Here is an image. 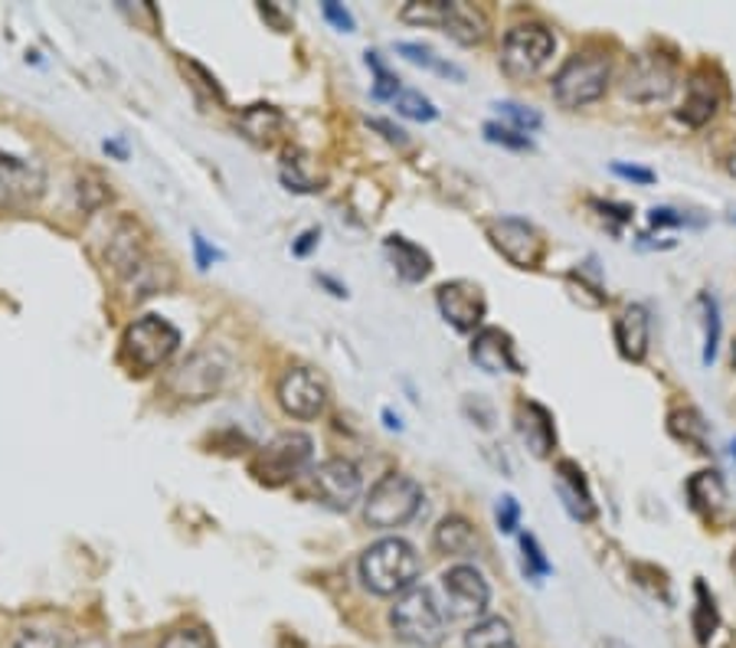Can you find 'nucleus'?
<instances>
[{"label":"nucleus","instance_id":"f257e3e1","mask_svg":"<svg viewBox=\"0 0 736 648\" xmlns=\"http://www.w3.org/2000/svg\"><path fill=\"white\" fill-rule=\"evenodd\" d=\"M419 576V554L403 537H383L361 557V579L376 596H403L416 586Z\"/></svg>","mask_w":736,"mask_h":648},{"label":"nucleus","instance_id":"f03ea898","mask_svg":"<svg viewBox=\"0 0 736 648\" xmlns=\"http://www.w3.org/2000/svg\"><path fill=\"white\" fill-rule=\"evenodd\" d=\"M423 507V488L416 479L403 472H386L373 488L364 504V521L373 531H393L410 524Z\"/></svg>","mask_w":736,"mask_h":648},{"label":"nucleus","instance_id":"7ed1b4c3","mask_svg":"<svg viewBox=\"0 0 736 648\" xmlns=\"http://www.w3.org/2000/svg\"><path fill=\"white\" fill-rule=\"evenodd\" d=\"M390 623H393L396 636L410 646L436 648L445 639V613H442L436 596L426 586L406 589L396 599V606L390 613Z\"/></svg>","mask_w":736,"mask_h":648},{"label":"nucleus","instance_id":"20e7f679","mask_svg":"<svg viewBox=\"0 0 736 648\" xmlns=\"http://www.w3.org/2000/svg\"><path fill=\"white\" fill-rule=\"evenodd\" d=\"M400 17H403L406 23L439 27L452 40H458V43H465V47L481 43L485 33H488L485 17H481L471 3H462V0H413V3L403 7Z\"/></svg>","mask_w":736,"mask_h":648},{"label":"nucleus","instance_id":"39448f33","mask_svg":"<svg viewBox=\"0 0 736 648\" xmlns=\"http://www.w3.org/2000/svg\"><path fill=\"white\" fill-rule=\"evenodd\" d=\"M180 344V331L160 318V315H142L135 325H128L125 338H122V358L128 360V367H135L138 373L157 370L160 363H167L170 354Z\"/></svg>","mask_w":736,"mask_h":648},{"label":"nucleus","instance_id":"423d86ee","mask_svg":"<svg viewBox=\"0 0 736 648\" xmlns=\"http://www.w3.org/2000/svg\"><path fill=\"white\" fill-rule=\"evenodd\" d=\"M605 85H609V56L573 53L553 75V99L563 109H583L605 95Z\"/></svg>","mask_w":736,"mask_h":648},{"label":"nucleus","instance_id":"0eeeda50","mask_svg":"<svg viewBox=\"0 0 736 648\" xmlns=\"http://www.w3.org/2000/svg\"><path fill=\"white\" fill-rule=\"evenodd\" d=\"M553 33L543 23H517L501 47V66L511 79H533L553 56Z\"/></svg>","mask_w":736,"mask_h":648},{"label":"nucleus","instance_id":"6e6552de","mask_svg":"<svg viewBox=\"0 0 736 648\" xmlns=\"http://www.w3.org/2000/svg\"><path fill=\"white\" fill-rule=\"evenodd\" d=\"M311 449H314V442L304 432H282L259 452L256 475L266 485H286L311 462Z\"/></svg>","mask_w":736,"mask_h":648},{"label":"nucleus","instance_id":"1a4fd4ad","mask_svg":"<svg viewBox=\"0 0 736 648\" xmlns=\"http://www.w3.org/2000/svg\"><path fill=\"white\" fill-rule=\"evenodd\" d=\"M488 236H491L495 249L517 269H533L543 259V239L527 219L498 216L488 223Z\"/></svg>","mask_w":736,"mask_h":648},{"label":"nucleus","instance_id":"9d476101","mask_svg":"<svg viewBox=\"0 0 736 648\" xmlns=\"http://www.w3.org/2000/svg\"><path fill=\"white\" fill-rule=\"evenodd\" d=\"M314 492L318 498L334 507V511H351L354 502L361 498L364 492V479H361V469L351 462V459H328L314 469Z\"/></svg>","mask_w":736,"mask_h":648},{"label":"nucleus","instance_id":"9b49d317","mask_svg":"<svg viewBox=\"0 0 736 648\" xmlns=\"http://www.w3.org/2000/svg\"><path fill=\"white\" fill-rule=\"evenodd\" d=\"M279 403L294 420H314L321 416L328 403L324 380L308 367H289L279 380Z\"/></svg>","mask_w":736,"mask_h":648},{"label":"nucleus","instance_id":"f8f14e48","mask_svg":"<svg viewBox=\"0 0 736 648\" xmlns=\"http://www.w3.org/2000/svg\"><path fill=\"white\" fill-rule=\"evenodd\" d=\"M442 589H445V599H448V609H452L455 619L481 616L488 609V599H491V589H488L485 576L468 564H458V567L445 570Z\"/></svg>","mask_w":736,"mask_h":648},{"label":"nucleus","instance_id":"ddd939ff","mask_svg":"<svg viewBox=\"0 0 736 648\" xmlns=\"http://www.w3.org/2000/svg\"><path fill=\"white\" fill-rule=\"evenodd\" d=\"M436 305H439L442 318L455 328V331H475L481 321H485V295L475 282H465V279H455V282H445L436 291Z\"/></svg>","mask_w":736,"mask_h":648},{"label":"nucleus","instance_id":"4468645a","mask_svg":"<svg viewBox=\"0 0 736 648\" xmlns=\"http://www.w3.org/2000/svg\"><path fill=\"white\" fill-rule=\"evenodd\" d=\"M43 184H46L43 167L0 151V210L33 204L43 194Z\"/></svg>","mask_w":736,"mask_h":648},{"label":"nucleus","instance_id":"2eb2a0df","mask_svg":"<svg viewBox=\"0 0 736 648\" xmlns=\"http://www.w3.org/2000/svg\"><path fill=\"white\" fill-rule=\"evenodd\" d=\"M471 360L488 373H524L511 338L501 328H481L471 341Z\"/></svg>","mask_w":736,"mask_h":648},{"label":"nucleus","instance_id":"dca6fc26","mask_svg":"<svg viewBox=\"0 0 736 648\" xmlns=\"http://www.w3.org/2000/svg\"><path fill=\"white\" fill-rule=\"evenodd\" d=\"M517 435H520V442H524L537 459H547L550 449L557 445L553 416H550L540 403H533V400L517 403Z\"/></svg>","mask_w":736,"mask_h":648},{"label":"nucleus","instance_id":"f3484780","mask_svg":"<svg viewBox=\"0 0 736 648\" xmlns=\"http://www.w3.org/2000/svg\"><path fill=\"white\" fill-rule=\"evenodd\" d=\"M649 338H652V321H649V311L645 305H629L619 321H615V344H619V354L625 360H645L649 354Z\"/></svg>","mask_w":736,"mask_h":648},{"label":"nucleus","instance_id":"a211bd4d","mask_svg":"<svg viewBox=\"0 0 736 648\" xmlns=\"http://www.w3.org/2000/svg\"><path fill=\"white\" fill-rule=\"evenodd\" d=\"M557 492H560L567 511H570L577 521H592V517H595V502H592V495H589L587 479H583V472L577 469V462L567 459V462L557 465Z\"/></svg>","mask_w":736,"mask_h":648},{"label":"nucleus","instance_id":"6ab92c4d","mask_svg":"<svg viewBox=\"0 0 736 648\" xmlns=\"http://www.w3.org/2000/svg\"><path fill=\"white\" fill-rule=\"evenodd\" d=\"M383 249H386L393 269L400 272V279H406V282H423V279L433 272V259H429V253H426L423 246L410 243L406 236H386Z\"/></svg>","mask_w":736,"mask_h":648},{"label":"nucleus","instance_id":"aec40b11","mask_svg":"<svg viewBox=\"0 0 736 648\" xmlns=\"http://www.w3.org/2000/svg\"><path fill=\"white\" fill-rule=\"evenodd\" d=\"M717 105H721L717 85L707 75H694L687 82V99H684V109L677 112V119L687 122L691 128H701L717 115Z\"/></svg>","mask_w":736,"mask_h":648},{"label":"nucleus","instance_id":"412c9836","mask_svg":"<svg viewBox=\"0 0 736 648\" xmlns=\"http://www.w3.org/2000/svg\"><path fill=\"white\" fill-rule=\"evenodd\" d=\"M674 79H671V70L655 63V60H642L635 72H629V85L625 92L635 95V99H664L671 92Z\"/></svg>","mask_w":736,"mask_h":648},{"label":"nucleus","instance_id":"4be33fe9","mask_svg":"<svg viewBox=\"0 0 736 648\" xmlns=\"http://www.w3.org/2000/svg\"><path fill=\"white\" fill-rule=\"evenodd\" d=\"M478 547V537H475V527L462 517V514H452L445 517L439 527H436V551L448 554V557H465Z\"/></svg>","mask_w":736,"mask_h":648},{"label":"nucleus","instance_id":"5701e85b","mask_svg":"<svg viewBox=\"0 0 736 648\" xmlns=\"http://www.w3.org/2000/svg\"><path fill=\"white\" fill-rule=\"evenodd\" d=\"M282 125H286V115L279 109H272V105H249L239 115V128L246 132V138H252L256 144L276 142Z\"/></svg>","mask_w":736,"mask_h":648},{"label":"nucleus","instance_id":"b1692460","mask_svg":"<svg viewBox=\"0 0 736 648\" xmlns=\"http://www.w3.org/2000/svg\"><path fill=\"white\" fill-rule=\"evenodd\" d=\"M687 498H691V504H694L701 514L714 517V514L727 504V485H724L721 472H697V475L687 482Z\"/></svg>","mask_w":736,"mask_h":648},{"label":"nucleus","instance_id":"393cba45","mask_svg":"<svg viewBox=\"0 0 736 648\" xmlns=\"http://www.w3.org/2000/svg\"><path fill=\"white\" fill-rule=\"evenodd\" d=\"M465 648H517L515 629L501 616H488L465 632Z\"/></svg>","mask_w":736,"mask_h":648},{"label":"nucleus","instance_id":"a878e982","mask_svg":"<svg viewBox=\"0 0 736 648\" xmlns=\"http://www.w3.org/2000/svg\"><path fill=\"white\" fill-rule=\"evenodd\" d=\"M282 181H286L289 191H298V194L318 191L314 167H311L308 154H301V151H289V154H286V161H282Z\"/></svg>","mask_w":736,"mask_h":648},{"label":"nucleus","instance_id":"bb28decb","mask_svg":"<svg viewBox=\"0 0 736 648\" xmlns=\"http://www.w3.org/2000/svg\"><path fill=\"white\" fill-rule=\"evenodd\" d=\"M396 53L400 56H406L410 63H416V66H426V70L439 72L445 79H455V82H462L465 79V72L458 70L455 63H448V60H439L429 47H423V43H400L396 47Z\"/></svg>","mask_w":736,"mask_h":648},{"label":"nucleus","instance_id":"cd10ccee","mask_svg":"<svg viewBox=\"0 0 736 648\" xmlns=\"http://www.w3.org/2000/svg\"><path fill=\"white\" fill-rule=\"evenodd\" d=\"M671 432H674L677 439L697 445L701 452H707V423H704V416H701L697 410L687 407V410L671 413Z\"/></svg>","mask_w":736,"mask_h":648},{"label":"nucleus","instance_id":"c85d7f7f","mask_svg":"<svg viewBox=\"0 0 736 648\" xmlns=\"http://www.w3.org/2000/svg\"><path fill=\"white\" fill-rule=\"evenodd\" d=\"M694 593H697V609H694V632H697V642H707L717 629V606H714V596L707 593V586L697 579L694 583Z\"/></svg>","mask_w":736,"mask_h":648},{"label":"nucleus","instance_id":"c756f323","mask_svg":"<svg viewBox=\"0 0 736 648\" xmlns=\"http://www.w3.org/2000/svg\"><path fill=\"white\" fill-rule=\"evenodd\" d=\"M697 301L704 308V363L711 367L717 358V344H721V311H717L714 295H707V291Z\"/></svg>","mask_w":736,"mask_h":648},{"label":"nucleus","instance_id":"7c9ffc66","mask_svg":"<svg viewBox=\"0 0 736 648\" xmlns=\"http://www.w3.org/2000/svg\"><path fill=\"white\" fill-rule=\"evenodd\" d=\"M396 112L400 115H406V119H416V122H433L439 112H436V105L426 99V95H419V92H413V89H403L400 95H396Z\"/></svg>","mask_w":736,"mask_h":648},{"label":"nucleus","instance_id":"2f4dec72","mask_svg":"<svg viewBox=\"0 0 736 648\" xmlns=\"http://www.w3.org/2000/svg\"><path fill=\"white\" fill-rule=\"evenodd\" d=\"M520 551H524V576H527V579L540 583L543 576L550 574V560L543 557V551H540V544H537L533 534H524V537H520Z\"/></svg>","mask_w":736,"mask_h":648},{"label":"nucleus","instance_id":"473e14b6","mask_svg":"<svg viewBox=\"0 0 736 648\" xmlns=\"http://www.w3.org/2000/svg\"><path fill=\"white\" fill-rule=\"evenodd\" d=\"M13 648H75V642L73 636L56 632V629H27V632H20Z\"/></svg>","mask_w":736,"mask_h":648},{"label":"nucleus","instance_id":"72a5a7b5","mask_svg":"<svg viewBox=\"0 0 736 648\" xmlns=\"http://www.w3.org/2000/svg\"><path fill=\"white\" fill-rule=\"evenodd\" d=\"M367 66L376 72V82H373V99H380V102H396V95L403 92V89H400V79L386 70L383 63H380V56H376V53H367Z\"/></svg>","mask_w":736,"mask_h":648},{"label":"nucleus","instance_id":"f704fd0d","mask_svg":"<svg viewBox=\"0 0 736 648\" xmlns=\"http://www.w3.org/2000/svg\"><path fill=\"white\" fill-rule=\"evenodd\" d=\"M495 109H498V115H501V119H508V122H511V128L520 132V135L537 132V128L543 125V119H540L533 109H524V105H517V102H498Z\"/></svg>","mask_w":736,"mask_h":648},{"label":"nucleus","instance_id":"c9c22d12","mask_svg":"<svg viewBox=\"0 0 736 648\" xmlns=\"http://www.w3.org/2000/svg\"><path fill=\"white\" fill-rule=\"evenodd\" d=\"M485 138L491 144H505V147H511V151H530V147H533V142H530L527 135L515 132L511 125H498V122H488V125H485Z\"/></svg>","mask_w":736,"mask_h":648},{"label":"nucleus","instance_id":"e433bc0d","mask_svg":"<svg viewBox=\"0 0 736 648\" xmlns=\"http://www.w3.org/2000/svg\"><path fill=\"white\" fill-rule=\"evenodd\" d=\"M160 648H217L214 646V639L204 632V629H177V632H170Z\"/></svg>","mask_w":736,"mask_h":648},{"label":"nucleus","instance_id":"4c0bfd02","mask_svg":"<svg viewBox=\"0 0 736 648\" xmlns=\"http://www.w3.org/2000/svg\"><path fill=\"white\" fill-rule=\"evenodd\" d=\"M498 527L505 531V534H515L517 531V521H520V507H517V502L511 498V495H505L501 502H498Z\"/></svg>","mask_w":736,"mask_h":648},{"label":"nucleus","instance_id":"58836bf2","mask_svg":"<svg viewBox=\"0 0 736 648\" xmlns=\"http://www.w3.org/2000/svg\"><path fill=\"white\" fill-rule=\"evenodd\" d=\"M649 223L652 226H697L701 219H691L687 214H681V210H671V207H655L652 214H649Z\"/></svg>","mask_w":736,"mask_h":648},{"label":"nucleus","instance_id":"ea45409f","mask_svg":"<svg viewBox=\"0 0 736 648\" xmlns=\"http://www.w3.org/2000/svg\"><path fill=\"white\" fill-rule=\"evenodd\" d=\"M324 17L338 27V30H344V33H351L354 30V17H351V10L348 7H341V3H334V0H324Z\"/></svg>","mask_w":736,"mask_h":648},{"label":"nucleus","instance_id":"a19ab883","mask_svg":"<svg viewBox=\"0 0 736 648\" xmlns=\"http://www.w3.org/2000/svg\"><path fill=\"white\" fill-rule=\"evenodd\" d=\"M612 174H619L625 181H635V184H652L655 181V174L649 167H635V164H622V161L612 164Z\"/></svg>","mask_w":736,"mask_h":648},{"label":"nucleus","instance_id":"79ce46f5","mask_svg":"<svg viewBox=\"0 0 736 648\" xmlns=\"http://www.w3.org/2000/svg\"><path fill=\"white\" fill-rule=\"evenodd\" d=\"M194 249H197V263H200V269H210V266H214V259L220 256L217 249H210V246H207V239H204V236H194Z\"/></svg>","mask_w":736,"mask_h":648},{"label":"nucleus","instance_id":"37998d69","mask_svg":"<svg viewBox=\"0 0 736 648\" xmlns=\"http://www.w3.org/2000/svg\"><path fill=\"white\" fill-rule=\"evenodd\" d=\"M318 239H321V229H304V233H301V239H298V243L292 246V253L294 256H308V253L314 249V243H318Z\"/></svg>","mask_w":736,"mask_h":648},{"label":"nucleus","instance_id":"c03bdc74","mask_svg":"<svg viewBox=\"0 0 736 648\" xmlns=\"http://www.w3.org/2000/svg\"><path fill=\"white\" fill-rule=\"evenodd\" d=\"M373 128L386 132V138H390V142L406 144V138H403V132H400V128H393V125H386V122H373Z\"/></svg>","mask_w":736,"mask_h":648},{"label":"nucleus","instance_id":"a18cd8bd","mask_svg":"<svg viewBox=\"0 0 736 648\" xmlns=\"http://www.w3.org/2000/svg\"><path fill=\"white\" fill-rule=\"evenodd\" d=\"M724 167H727V171H730V174L736 177V142L730 144V151L724 154Z\"/></svg>","mask_w":736,"mask_h":648},{"label":"nucleus","instance_id":"49530a36","mask_svg":"<svg viewBox=\"0 0 736 648\" xmlns=\"http://www.w3.org/2000/svg\"><path fill=\"white\" fill-rule=\"evenodd\" d=\"M105 151L115 154V157H125V144L122 142H105Z\"/></svg>","mask_w":736,"mask_h":648},{"label":"nucleus","instance_id":"de8ad7c7","mask_svg":"<svg viewBox=\"0 0 736 648\" xmlns=\"http://www.w3.org/2000/svg\"><path fill=\"white\" fill-rule=\"evenodd\" d=\"M730 363H734V370H736V341H734V351H730Z\"/></svg>","mask_w":736,"mask_h":648},{"label":"nucleus","instance_id":"09e8293b","mask_svg":"<svg viewBox=\"0 0 736 648\" xmlns=\"http://www.w3.org/2000/svg\"><path fill=\"white\" fill-rule=\"evenodd\" d=\"M605 648H625V646H619V642H609V646Z\"/></svg>","mask_w":736,"mask_h":648},{"label":"nucleus","instance_id":"8fccbe9b","mask_svg":"<svg viewBox=\"0 0 736 648\" xmlns=\"http://www.w3.org/2000/svg\"><path fill=\"white\" fill-rule=\"evenodd\" d=\"M734 459H736V442H734Z\"/></svg>","mask_w":736,"mask_h":648},{"label":"nucleus","instance_id":"3c124183","mask_svg":"<svg viewBox=\"0 0 736 648\" xmlns=\"http://www.w3.org/2000/svg\"><path fill=\"white\" fill-rule=\"evenodd\" d=\"M734 223H736V216H734Z\"/></svg>","mask_w":736,"mask_h":648}]
</instances>
